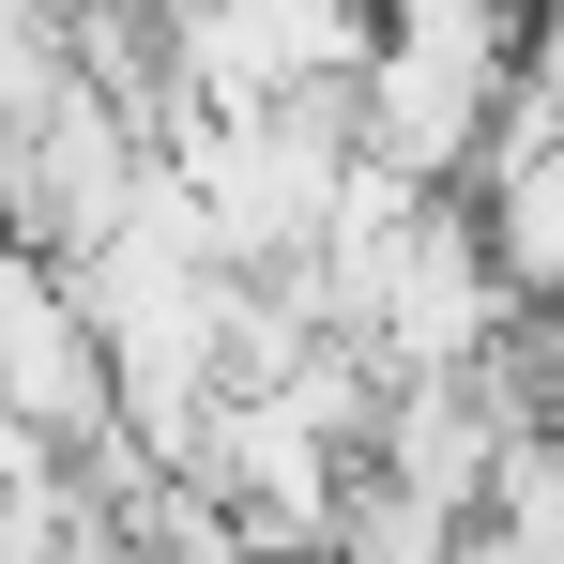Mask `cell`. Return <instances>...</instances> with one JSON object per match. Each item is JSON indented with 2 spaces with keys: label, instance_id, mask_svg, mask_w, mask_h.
Wrapping results in <instances>:
<instances>
[{
  "label": "cell",
  "instance_id": "3957f363",
  "mask_svg": "<svg viewBox=\"0 0 564 564\" xmlns=\"http://www.w3.org/2000/svg\"><path fill=\"white\" fill-rule=\"evenodd\" d=\"M321 564H473V519H458V503H427V488H381V473H351L336 550H321Z\"/></svg>",
  "mask_w": 564,
  "mask_h": 564
},
{
  "label": "cell",
  "instance_id": "277c9868",
  "mask_svg": "<svg viewBox=\"0 0 564 564\" xmlns=\"http://www.w3.org/2000/svg\"><path fill=\"white\" fill-rule=\"evenodd\" d=\"M77 77H93L77 62V0H0V138H31Z\"/></svg>",
  "mask_w": 564,
  "mask_h": 564
},
{
  "label": "cell",
  "instance_id": "7a4b0ae2",
  "mask_svg": "<svg viewBox=\"0 0 564 564\" xmlns=\"http://www.w3.org/2000/svg\"><path fill=\"white\" fill-rule=\"evenodd\" d=\"M473 214H488V260L519 290V321H564V138L550 153H488Z\"/></svg>",
  "mask_w": 564,
  "mask_h": 564
},
{
  "label": "cell",
  "instance_id": "6da1fadb",
  "mask_svg": "<svg viewBox=\"0 0 564 564\" xmlns=\"http://www.w3.org/2000/svg\"><path fill=\"white\" fill-rule=\"evenodd\" d=\"M503 62H458V46H412V31H381L367 77H351V153L397 169V184L427 198H473L488 184V138H503Z\"/></svg>",
  "mask_w": 564,
  "mask_h": 564
},
{
  "label": "cell",
  "instance_id": "5b68a950",
  "mask_svg": "<svg viewBox=\"0 0 564 564\" xmlns=\"http://www.w3.org/2000/svg\"><path fill=\"white\" fill-rule=\"evenodd\" d=\"M519 381H534V427L564 443V321H519Z\"/></svg>",
  "mask_w": 564,
  "mask_h": 564
}]
</instances>
